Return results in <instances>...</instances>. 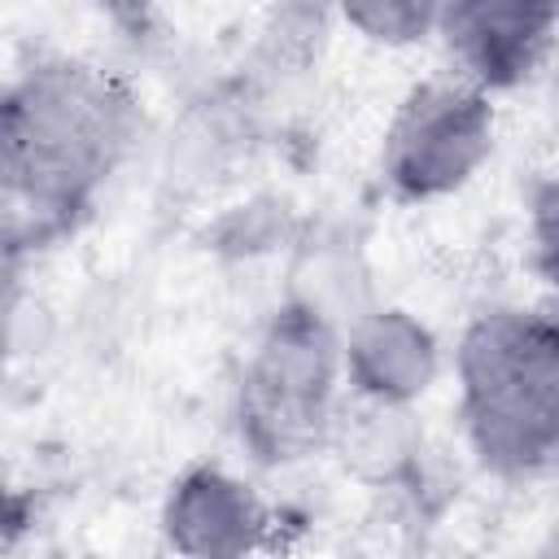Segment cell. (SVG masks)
Segmentation results:
<instances>
[{"label": "cell", "instance_id": "obj_1", "mask_svg": "<svg viewBox=\"0 0 559 559\" xmlns=\"http://www.w3.org/2000/svg\"><path fill=\"white\" fill-rule=\"evenodd\" d=\"M140 135V100L105 66L44 57L0 83V253L74 236Z\"/></svg>", "mask_w": 559, "mask_h": 559}, {"label": "cell", "instance_id": "obj_2", "mask_svg": "<svg viewBox=\"0 0 559 559\" xmlns=\"http://www.w3.org/2000/svg\"><path fill=\"white\" fill-rule=\"evenodd\" d=\"M459 419L476 463L511 485L537 480L559 454V328L550 310L489 306L454 349Z\"/></svg>", "mask_w": 559, "mask_h": 559}, {"label": "cell", "instance_id": "obj_3", "mask_svg": "<svg viewBox=\"0 0 559 559\" xmlns=\"http://www.w3.org/2000/svg\"><path fill=\"white\" fill-rule=\"evenodd\" d=\"M341 332L319 301H280L236 376V437L258 467H293L323 445L341 415Z\"/></svg>", "mask_w": 559, "mask_h": 559}, {"label": "cell", "instance_id": "obj_4", "mask_svg": "<svg viewBox=\"0 0 559 559\" xmlns=\"http://www.w3.org/2000/svg\"><path fill=\"white\" fill-rule=\"evenodd\" d=\"M498 109L485 87L445 70L419 79L393 109L380 140V183L397 205L454 197L493 153Z\"/></svg>", "mask_w": 559, "mask_h": 559}, {"label": "cell", "instance_id": "obj_5", "mask_svg": "<svg viewBox=\"0 0 559 559\" xmlns=\"http://www.w3.org/2000/svg\"><path fill=\"white\" fill-rule=\"evenodd\" d=\"M555 17L559 0H441L437 35L450 70L498 96L537 79L555 44Z\"/></svg>", "mask_w": 559, "mask_h": 559}, {"label": "cell", "instance_id": "obj_6", "mask_svg": "<svg viewBox=\"0 0 559 559\" xmlns=\"http://www.w3.org/2000/svg\"><path fill=\"white\" fill-rule=\"evenodd\" d=\"M162 537L179 555L236 559L280 546V515L249 480L218 463H192L166 489Z\"/></svg>", "mask_w": 559, "mask_h": 559}, {"label": "cell", "instance_id": "obj_7", "mask_svg": "<svg viewBox=\"0 0 559 559\" xmlns=\"http://www.w3.org/2000/svg\"><path fill=\"white\" fill-rule=\"evenodd\" d=\"M341 371L358 402L415 406L441 376V341L419 314L376 306L341 336Z\"/></svg>", "mask_w": 559, "mask_h": 559}, {"label": "cell", "instance_id": "obj_8", "mask_svg": "<svg viewBox=\"0 0 559 559\" xmlns=\"http://www.w3.org/2000/svg\"><path fill=\"white\" fill-rule=\"evenodd\" d=\"M341 22L380 48H415L437 35L441 0H332Z\"/></svg>", "mask_w": 559, "mask_h": 559}, {"label": "cell", "instance_id": "obj_9", "mask_svg": "<svg viewBox=\"0 0 559 559\" xmlns=\"http://www.w3.org/2000/svg\"><path fill=\"white\" fill-rule=\"evenodd\" d=\"M528 210H533V245H537V262H542V275L550 280V275H555V231H550V218H555V188H550V179L537 183Z\"/></svg>", "mask_w": 559, "mask_h": 559}, {"label": "cell", "instance_id": "obj_10", "mask_svg": "<svg viewBox=\"0 0 559 559\" xmlns=\"http://www.w3.org/2000/svg\"><path fill=\"white\" fill-rule=\"evenodd\" d=\"M17 275L22 262L0 253V371L9 362V345H13V310H17Z\"/></svg>", "mask_w": 559, "mask_h": 559}, {"label": "cell", "instance_id": "obj_11", "mask_svg": "<svg viewBox=\"0 0 559 559\" xmlns=\"http://www.w3.org/2000/svg\"><path fill=\"white\" fill-rule=\"evenodd\" d=\"M31 520H35L31 498H26L22 489L0 485V550H4V546H13V542L31 528Z\"/></svg>", "mask_w": 559, "mask_h": 559}]
</instances>
